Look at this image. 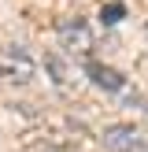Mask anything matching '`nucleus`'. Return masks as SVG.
Segmentation results:
<instances>
[{"label": "nucleus", "mask_w": 148, "mask_h": 152, "mask_svg": "<svg viewBox=\"0 0 148 152\" xmlns=\"http://www.w3.org/2000/svg\"><path fill=\"white\" fill-rule=\"evenodd\" d=\"M33 74H37V63L22 45H7L0 52V78H11L19 86H26V82H33Z\"/></svg>", "instance_id": "nucleus-1"}, {"label": "nucleus", "mask_w": 148, "mask_h": 152, "mask_svg": "<svg viewBox=\"0 0 148 152\" xmlns=\"http://www.w3.org/2000/svg\"><path fill=\"white\" fill-rule=\"evenodd\" d=\"M104 145H107L111 152H144L148 137H144L133 123H115V126L104 130Z\"/></svg>", "instance_id": "nucleus-2"}, {"label": "nucleus", "mask_w": 148, "mask_h": 152, "mask_svg": "<svg viewBox=\"0 0 148 152\" xmlns=\"http://www.w3.org/2000/svg\"><path fill=\"white\" fill-rule=\"evenodd\" d=\"M56 34H59V45H63L70 56H74V52L85 56V52L93 48V34H89V26H85L81 19H63V22L56 26Z\"/></svg>", "instance_id": "nucleus-3"}, {"label": "nucleus", "mask_w": 148, "mask_h": 152, "mask_svg": "<svg viewBox=\"0 0 148 152\" xmlns=\"http://www.w3.org/2000/svg\"><path fill=\"white\" fill-rule=\"evenodd\" d=\"M85 74L93 78V86L107 89V93H122V89H126V78L115 71V67H104V63H85Z\"/></svg>", "instance_id": "nucleus-4"}, {"label": "nucleus", "mask_w": 148, "mask_h": 152, "mask_svg": "<svg viewBox=\"0 0 148 152\" xmlns=\"http://www.w3.org/2000/svg\"><path fill=\"white\" fill-rule=\"evenodd\" d=\"M104 15H107V19H104V22H118V15H122V7H118V4H111V7H107V11H104Z\"/></svg>", "instance_id": "nucleus-5"}, {"label": "nucleus", "mask_w": 148, "mask_h": 152, "mask_svg": "<svg viewBox=\"0 0 148 152\" xmlns=\"http://www.w3.org/2000/svg\"><path fill=\"white\" fill-rule=\"evenodd\" d=\"M144 111H148V104H144Z\"/></svg>", "instance_id": "nucleus-6"}, {"label": "nucleus", "mask_w": 148, "mask_h": 152, "mask_svg": "<svg viewBox=\"0 0 148 152\" xmlns=\"http://www.w3.org/2000/svg\"><path fill=\"white\" fill-rule=\"evenodd\" d=\"M144 152H148V145H144Z\"/></svg>", "instance_id": "nucleus-7"}]
</instances>
